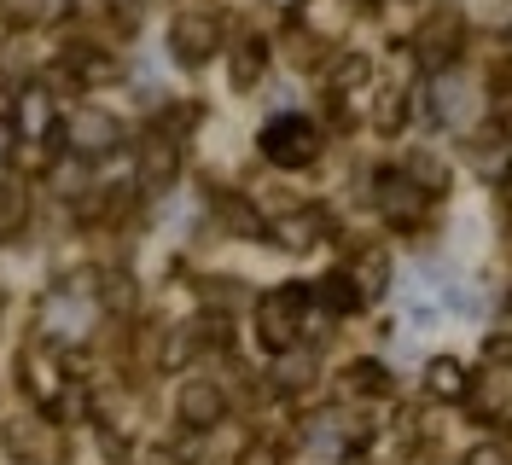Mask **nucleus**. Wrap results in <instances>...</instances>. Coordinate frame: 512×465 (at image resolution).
Returning <instances> with one entry per match:
<instances>
[{"label":"nucleus","instance_id":"f257e3e1","mask_svg":"<svg viewBox=\"0 0 512 465\" xmlns=\"http://www.w3.org/2000/svg\"><path fill=\"white\" fill-rule=\"evenodd\" d=\"M309 285H280V291H262L256 297V338L268 343L274 355H286L309 338Z\"/></svg>","mask_w":512,"mask_h":465},{"label":"nucleus","instance_id":"f03ea898","mask_svg":"<svg viewBox=\"0 0 512 465\" xmlns=\"http://www.w3.org/2000/svg\"><path fill=\"white\" fill-rule=\"evenodd\" d=\"M256 146H262V157H268L274 169H309L320 157V128L309 123V117L286 111V117H268V123H262Z\"/></svg>","mask_w":512,"mask_h":465},{"label":"nucleus","instance_id":"7ed1b4c3","mask_svg":"<svg viewBox=\"0 0 512 465\" xmlns=\"http://www.w3.org/2000/svg\"><path fill=\"white\" fill-rule=\"evenodd\" d=\"M373 210H379L384 227L414 233L419 216H425V192H419L402 169H379V175H373Z\"/></svg>","mask_w":512,"mask_h":465},{"label":"nucleus","instance_id":"20e7f679","mask_svg":"<svg viewBox=\"0 0 512 465\" xmlns=\"http://www.w3.org/2000/svg\"><path fill=\"white\" fill-rule=\"evenodd\" d=\"M216 47H222V24H216L210 12H181V18L169 24V53H175V64H187V70L210 64Z\"/></svg>","mask_w":512,"mask_h":465},{"label":"nucleus","instance_id":"39448f33","mask_svg":"<svg viewBox=\"0 0 512 465\" xmlns=\"http://www.w3.org/2000/svg\"><path fill=\"white\" fill-rule=\"evenodd\" d=\"M64 140H70L76 157H105V152L123 146V123H117L111 111H76L70 128H64Z\"/></svg>","mask_w":512,"mask_h":465},{"label":"nucleus","instance_id":"423d86ee","mask_svg":"<svg viewBox=\"0 0 512 465\" xmlns=\"http://www.w3.org/2000/svg\"><path fill=\"white\" fill-rule=\"evenodd\" d=\"M175 419H181L187 431H216L227 419V396L216 384H204V378H187V384L175 390Z\"/></svg>","mask_w":512,"mask_h":465},{"label":"nucleus","instance_id":"0eeeda50","mask_svg":"<svg viewBox=\"0 0 512 465\" xmlns=\"http://www.w3.org/2000/svg\"><path fill=\"white\" fill-rule=\"evenodd\" d=\"M460 47H466V30H460V18H454V12H437L431 24H419V41H414L419 70H448Z\"/></svg>","mask_w":512,"mask_h":465},{"label":"nucleus","instance_id":"6e6552de","mask_svg":"<svg viewBox=\"0 0 512 465\" xmlns=\"http://www.w3.org/2000/svg\"><path fill=\"white\" fill-rule=\"evenodd\" d=\"M320 233H326V216H320V210H303V204H291V210H280V216L268 221V239L280 250H291V256L315 250Z\"/></svg>","mask_w":512,"mask_h":465},{"label":"nucleus","instance_id":"1a4fd4ad","mask_svg":"<svg viewBox=\"0 0 512 465\" xmlns=\"http://www.w3.org/2000/svg\"><path fill=\"white\" fill-rule=\"evenodd\" d=\"M88 320H94V297H82L76 285H59V291L41 303V326H47L53 338H76Z\"/></svg>","mask_w":512,"mask_h":465},{"label":"nucleus","instance_id":"9d476101","mask_svg":"<svg viewBox=\"0 0 512 465\" xmlns=\"http://www.w3.org/2000/svg\"><path fill=\"white\" fill-rule=\"evenodd\" d=\"M175 175H181V140L146 134L140 140V186L146 192H163V186H175Z\"/></svg>","mask_w":512,"mask_h":465},{"label":"nucleus","instance_id":"9b49d317","mask_svg":"<svg viewBox=\"0 0 512 465\" xmlns=\"http://www.w3.org/2000/svg\"><path fill=\"white\" fill-rule=\"evenodd\" d=\"M309 297H315V309H326V320H350V314H361V285L350 279V268H338V274H326L309 285Z\"/></svg>","mask_w":512,"mask_h":465},{"label":"nucleus","instance_id":"f8f14e48","mask_svg":"<svg viewBox=\"0 0 512 465\" xmlns=\"http://www.w3.org/2000/svg\"><path fill=\"white\" fill-rule=\"evenodd\" d=\"M425 390H431L437 402H472L478 378L466 372V361H454V355H437V361L425 367Z\"/></svg>","mask_w":512,"mask_h":465},{"label":"nucleus","instance_id":"ddd939ff","mask_svg":"<svg viewBox=\"0 0 512 465\" xmlns=\"http://www.w3.org/2000/svg\"><path fill=\"white\" fill-rule=\"evenodd\" d=\"M262 76H268V41H262V35H245V41L233 47V59H227V88L251 93Z\"/></svg>","mask_w":512,"mask_h":465},{"label":"nucleus","instance_id":"4468645a","mask_svg":"<svg viewBox=\"0 0 512 465\" xmlns=\"http://www.w3.org/2000/svg\"><path fill=\"white\" fill-rule=\"evenodd\" d=\"M350 279L361 285V297H384L390 291V250L384 245H361L350 262Z\"/></svg>","mask_w":512,"mask_h":465},{"label":"nucleus","instance_id":"2eb2a0df","mask_svg":"<svg viewBox=\"0 0 512 465\" xmlns=\"http://www.w3.org/2000/svg\"><path fill=\"white\" fill-rule=\"evenodd\" d=\"M12 128L24 134V140H53L47 128H53V99L41 88H24L18 93V117H12Z\"/></svg>","mask_w":512,"mask_h":465},{"label":"nucleus","instance_id":"dca6fc26","mask_svg":"<svg viewBox=\"0 0 512 465\" xmlns=\"http://www.w3.org/2000/svg\"><path fill=\"white\" fill-rule=\"evenodd\" d=\"M24 384H30L35 407H59L64 402V372L53 367V361H41V355H24Z\"/></svg>","mask_w":512,"mask_h":465},{"label":"nucleus","instance_id":"f3484780","mask_svg":"<svg viewBox=\"0 0 512 465\" xmlns=\"http://www.w3.org/2000/svg\"><path fill=\"white\" fill-rule=\"evenodd\" d=\"M402 175L425 192V198H443L448 192V163L437 152H408V163H402Z\"/></svg>","mask_w":512,"mask_h":465},{"label":"nucleus","instance_id":"a211bd4d","mask_svg":"<svg viewBox=\"0 0 512 465\" xmlns=\"http://www.w3.org/2000/svg\"><path fill=\"white\" fill-rule=\"evenodd\" d=\"M222 227L233 239H268V221L256 216L245 198H222Z\"/></svg>","mask_w":512,"mask_h":465},{"label":"nucleus","instance_id":"6ab92c4d","mask_svg":"<svg viewBox=\"0 0 512 465\" xmlns=\"http://www.w3.org/2000/svg\"><path fill=\"white\" fill-rule=\"evenodd\" d=\"M344 390H350V396H384V390H390L384 361H350V367H344Z\"/></svg>","mask_w":512,"mask_h":465},{"label":"nucleus","instance_id":"aec40b11","mask_svg":"<svg viewBox=\"0 0 512 465\" xmlns=\"http://www.w3.org/2000/svg\"><path fill=\"white\" fill-rule=\"evenodd\" d=\"M350 18H355V6H350V0H320V6H315V35L338 41V35L350 30Z\"/></svg>","mask_w":512,"mask_h":465},{"label":"nucleus","instance_id":"412c9836","mask_svg":"<svg viewBox=\"0 0 512 465\" xmlns=\"http://www.w3.org/2000/svg\"><path fill=\"white\" fill-rule=\"evenodd\" d=\"M30 216V181H0V227H18Z\"/></svg>","mask_w":512,"mask_h":465},{"label":"nucleus","instance_id":"4be33fe9","mask_svg":"<svg viewBox=\"0 0 512 465\" xmlns=\"http://www.w3.org/2000/svg\"><path fill=\"white\" fill-rule=\"evenodd\" d=\"M460 465H512V454L501 448V442H478V448H466Z\"/></svg>","mask_w":512,"mask_h":465},{"label":"nucleus","instance_id":"5701e85b","mask_svg":"<svg viewBox=\"0 0 512 465\" xmlns=\"http://www.w3.org/2000/svg\"><path fill=\"white\" fill-rule=\"evenodd\" d=\"M489 361H512V338H507V332H495V338H489Z\"/></svg>","mask_w":512,"mask_h":465},{"label":"nucleus","instance_id":"b1692460","mask_svg":"<svg viewBox=\"0 0 512 465\" xmlns=\"http://www.w3.org/2000/svg\"><path fill=\"white\" fill-rule=\"evenodd\" d=\"M245 465H280V454H274V448L262 442V448H251V454H245Z\"/></svg>","mask_w":512,"mask_h":465},{"label":"nucleus","instance_id":"393cba45","mask_svg":"<svg viewBox=\"0 0 512 465\" xmlns=\"http://www.w3.org/2000/svg\"><path fill=\"white\" fill-rule=\"evenodd\" d=\"M12 134H18V128H12V117H0V157L12 152Z\"/></svg>","mask_w":512,"mask_h":465},{"label":"nucleus","instance_id":"a878e982","mask_svg":"<svg viewBox=\"0 0 512 465\" xmlns=\"http://www.w3.org/2000/svg\"><path fill=\"white\" fill-rule=\"evenodd\" d=\"M268 6H274V12H297V6H303V0H268Z\"/></svg>","mask_w":512,"mask_h":465}]
</instances>
